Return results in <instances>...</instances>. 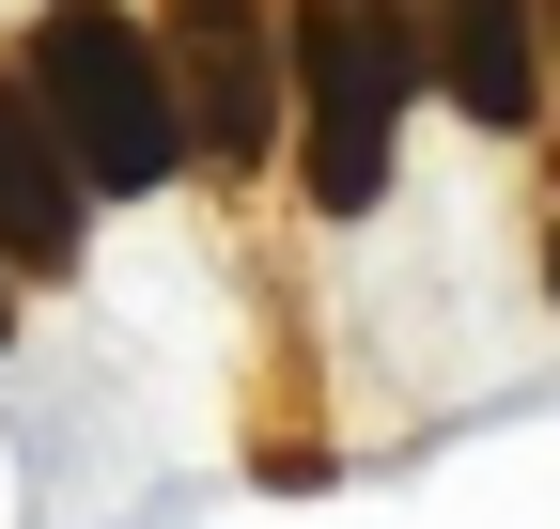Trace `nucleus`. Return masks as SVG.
Segmentation results:
<instances>
[{"mask_svg":"<svg viewBox=\"0 0 560 529\" xmlns=\"http://www.w3.org/2000/svg\"><path fill=\"white\" fill-rule=\"evenodd\" d=\"M420 47L405 32V0H296V79H312V203L327 219H359L374 187H389V109L420 79Z\"/></svg>","mask_w":560,"mask_h":529,"instance_id":"nucleus-2","label":"nucleus"},{"mask_svg":"<svg viewBox=\"0 0 560 529\" xmlns=\"http://www.w3.org/2000/svg\"><path fill=\"white\" fill-rule=\"evenodd\" d=\"M79 219H94V172L62 156V125L32 109V79H0V249L32 264V281H62V264L94 249Z\"/></svg>","mask_w":560,"mask_h":529,"instance_id":"nucleus-4","label":"nucleus"},{"mask_svg":"<svg viewBox=\"0 0 560 529\" xmlns=\"http://www.w3.org/2000/svg\"><path fill=\"white\" fill-rule=\"evenodd\" d=\"M172 94H187V156H265V16L249 0H172Z\"/></svg>","mask_w":560,"mask_h":529,"instance_id":"nucleus-3","label":"nucleus"},{"mask_svg":"<svg viewBox=\"0 0 560 529\" xmlns=\"http://www.w3.org/2000/svg\"><path fill=\"white\" fill-rule=\"evenodd\" d=\"M545 16H560V0H545Z\"/></svg>","mask_w":560,"mask_h":529,"instance_id":"nucleus-8","label":"nucleus"},{"mask_svg":"<svg viewBox=\"0 0 560 529\" xmlns=\"http://www.w3.org/2000/svg\"><path fill=\"white\" fill-rule=\"evenodd\" d=\"M420 32H436V79L467 125H529L545 79H529V0H420Z\"/></svg>","mask_w":560,"mask_h":529,"instance_id":"nucleus-5","label":"nucleus"},{"mask_svg":"<svg viewBox=\"0 0 560 529\" xmlns=\"http://www.w3.org/2000/svg\"><path fill=\"white\" fill-rule=\"evenodd\" d=\"M0 264H16V249H0ZM0 327H16V311H0Z\"/></svg>","mask_w":560,"mask_h":529,"instance_id":"nucleus-7","label":"nucleus"},{"mask_svg":"<svg viewBox=\"0 0 560 529\" xmlns=\"http://www.w3.org/2000/svg\"><path fill=\"white\" fill-rule=\"evenodd\" d=\"M545 296H560V249H545Z\"/></svg>","mask_w":560,"mask_h":529,"instance_id":"nucleus-6","label":"nucleus"},{"mask_svg":"<svg viewBox=\"0 0 560 529\" xmlns=\"http://www.w3.org/2000/svg\"><path fill=\"white\" fill-rule=\"evenodd\" d=\"M32 109L62 125V156H79L94 187H156L187 156V94H172V47L109 16V0H62V16L32 32Z\"/></svg>","mask_w":560,"mask_h":529,"instance_id":"nucleus-1","label":"nucleus"}]
</instances>
